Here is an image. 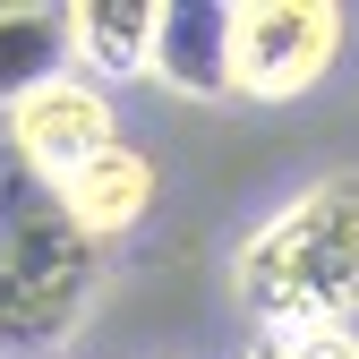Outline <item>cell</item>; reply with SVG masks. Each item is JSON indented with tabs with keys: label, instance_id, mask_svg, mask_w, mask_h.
Returning <instances> with one entry per match:
<instances>
[{
	"label": "cell",
	"instance_id": "obj_1",
	"mask_svg": "<svg viewBox=\"0 0 359 359\" xmlns=\"http://www.w3.org/2000/svg\"><path fill=\"white\" fill-rule=\"evenodd\" d=\"M231 299L257 334L359 325V171H325L283 197L231 257Z\"/></svg>",
	"mask_w": 359,
	"mask_h": 359
},
{
	"label": "cell",
	"instance_id": "obj_2",
	"mask_svg": "<svg viewBox=\"0 0 359 359\" xmlns=\"http://www.w3.org/2000/svg\"><path fill=\"white\" fill-rule=\"evenodd\" d=\"M103 283V248L77 231L69 197L52 180L9 171L0 180V359L60 351Z\"/></svg>",
	"mask_w": 359,
	"mask_h": 359
},
{
	"label": "cell",
	"instance_id": "obj_3",
	"mask_svg": "<svg viewBox=\"0 0 359 359\" xmlns=\"http://www.w3.org/2000/svg\"><path fill=\"white\" fill-rule=\"evenodd\" d=\"M342 60L334 0H231V103H299Z\"/></svg>",
	"mask_w": 359,
	"mask_h": 359
},
{
	"label": "cell",
	"instance_id": "obj_4",
	"mask_svg": "<svg viewBox=\"0 0 359 359\" xmlns=\"http://www.w3.org/2000/svg\"><path fill=\"white\" fill-rule=\"evenodd\" d=\"M120 146V111H111V95L95 77H52V86H34L26 103H9V154H18V171L26 180H77L95 154H111Z\"/></svg>",
	"mask_w": 359,
	"mask_h": 359
},
{
	"label": "cell",
	"instance_id": "obj_5",
	"mask_svg": "<svg viewBox=\"0 0 359 359\" xmlns=\"http://www.w3.org/2000/svg\"><path fill=\"white\" fill-rule=\"evenodd\" d=\"M154 86L180 103H231V0H163Z\"/></svg>",
	"mask_w": 359,
	"mask_h": 359
},
{
	"label": "cell",
	"instance_id": "obj_6",
	"mask_svg": "<svg viewBox=\"0 0 359 359\" xmlns=\"http://www.w3.org/2000/svg\"><path fill=\"white\" fill-rule=\"evenodd\" d=\"M154 34H163V0H77L69 9V60L77 77L111 86L154 77Z\"/></svg>",
	"mask_w": 359,
	"mask_h": 359
},
{
	"label": "cell",
	"instance_id": "obj_7",
	"mask_svg": "<svg viewBox=\"0 0 359 359\" xmlns=\"http://www.w3.org/2000/svg\"><path fill=\"white\" fill-rule=\"evenodd\" d=\"M60 197H69V214H77V231L95 240V248H111L120 231H137L146 205H154V154L120 137L111 154H95L77 180H60Z\"/></svg>",
	"mask_w": 359,
	"mask_h": 359
},
{
	"label": "cell",
	"instance_id": "obj_8",
	"mask_svg": "<svg viewBox=\"0 0 359 359\" xmlns=\"http://www.w3.org/2000/svg\"><path fill=\"white\" fill-rule=\"evenodd\" d=\"M69 9H34V0H18V9H0V111L26 103L34 86L69 77Z\"/></svg>",
	"mask_w": 359,
	"mask_h": 359
},
{
	"label": "cell",
	"instance_id": "obj_9",
	"mask_svg": "<svg viewBox=\"0 0 359 359\" xmlns=\"http://www.w3.org/2000/svg\"><path fill=\"white\" fill-rule=\"evenodd\" d=\"M240 359H359V325H308V334H257Z\"/></svg>",
	"mask_w": 359,
	"mask_h": 359
}]
</instances>
